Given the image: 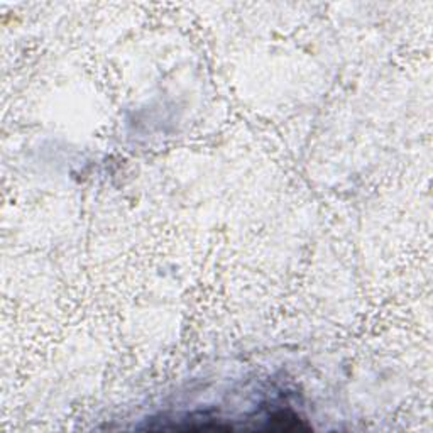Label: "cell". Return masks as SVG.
<instances>
[{
    "mask_svg": "<svg viewBox=\"0 0 433 433\" xmlns=\"http://www.w3.org/2000/svg\"><path fill=\"white\" fill-rule=\"evenodd\" d=\"M269 430L291 432V430H306L308 425L303 423L297 415L290 411H276L269 417Z\"/></svg>",
    "mask_w": 433,
    "mask_h": 433,
    "instance_id": "6da1fadb",
    "label": "cell"
}]
</instances>
